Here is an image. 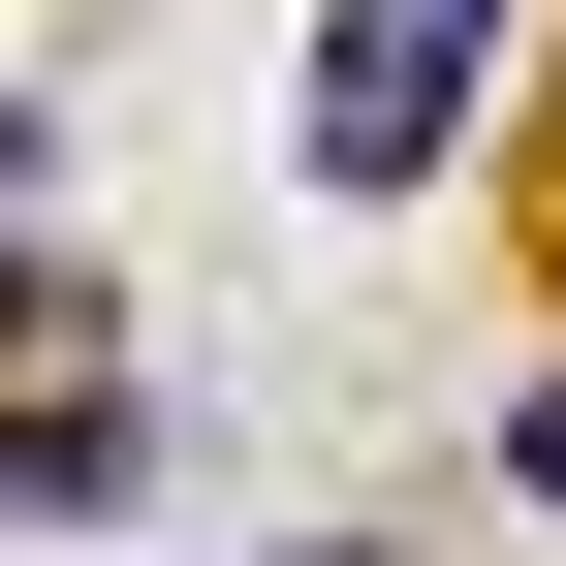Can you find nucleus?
Masks as SVG:
<instances>
[{"label":"nucleus","mask_w":566,"mask_h":566,"mask_svg":"<svg viewBox=\"0 0 566 566\" xmlns=\"http://www.w3.org/2000/svg\"><path fill=\"white\" fill-rule=\"evenodd\" d=\"M504 472H535V504H566V409H535V441H504Z\"/></svg>","instance_id":"2"},{"label":"nucleus","mask_w":566,"mask_h":566,"mask_svg":"<svg viewBox=\"0 0 566 566\" xmlns=\"http://www.w3.org/2000/svg\"><path fill=\"white\" fill-rule=\"evenodd\" d=\"M472 95H504V0H346L315 32V189H441Z\"/></svg>","instance_id":"1"}]
</instances>
